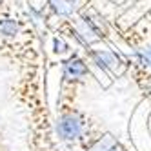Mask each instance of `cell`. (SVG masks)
I'll list each match as a JSON object with an SVG mask.
<instances>
[{
	"mask_svg": "<svg viewBox=\"0 0 151 151\" xmlns=\"http://www.w3.org/2000/svg\"><path fill=\"white\" fill-rule=\"evenodd\" d=\"M138 22H140V24H142V26L146 27V31H147V33L151 35V7H149V9H147V11L144 13V17H142V18H140V20H138Z\"/></svg>",
	"mask_w": 151,
	"mask_h": 151,
	"instance_id": "obj_7",
	"label": "cell"
},
{
	"mask_svg": "<svg viewBox=\"0 0 151 151\" xmlns=\"http://www.w3.org/2000/svg\"><path fill=\"white\" fill-rule=\"evenodd\" d=\"M24 2H31V0H24Z\"/></svg>",
	"mask_w": 151,
	"mask_h": 151,
	"instance_id": "obj_10",
	"label": "cell"
},
{
	"mask_svg": "<svg viewBox=\"0 0 151 151\" xmlns=\"http://www.w3.org/2000/svg\"><path fill=\"white\" fill-rule=\"evenodd\" d=\"M146 127H147V133H149V137H151V109H149V113H147V120H146Z\"/></svg>",
	"mask_w": 151,
	"mask_h": 151,
	"instance_id": "obj_9",
	"label": "cell"
},
{
	"mask_svg": "<svg viewBox=\"0 0 151 151\" xmlns=\"http://www.w3.org/2000/svg\"><path fill=\"white\" fill-rule=\"evenodd\" d=\"M17 2H18V0H0V18L15 13L18 9Z\"/></svg>",
	"mask_w": 151,
	"mask_h": 151,
	"instance_id": "obj_6",
	"label": "cell"
},
{
	"mask_svg": "<svg viewBox=\"0 0 151 151\" xmlns=\"http://www.w3.org/2000/svg\"><path fill=\"white\" fill-rule=\"evenodd\" d=\"M71 51L60 60V80H58V95L78 96L82 88L93 77L89 60L78 49L69 47Z\"/></svg>",
	"mask_w": 151,
	"mask_h": 151,
	"instance_id": "obj_4",
	"label": "cell"
},
{
	"mask_svg": "<svg viewBox=\"0 0 151 151\" xmlns=\"http://www.w3.org/2000/svg\"><path fill=\"white\" fill-rule=\"evenodd\" d=\"M0 151H11L6 142V138H4V133H2V129H0Z\"/></svg>",
	"mask_w": 151,
	"mask_h": 151,
	"instance_id": "obj_8",
	"label": "cell"
},
{
	"mask_svg": "<svg viewBox=\"0 0 151 151\" xmlns=\"http://www.w3.org/2000/svg\"><path fill=\"white\" fill-rule=\"evenodd\" d=\"M99 0H42L38 7V18L49 29L60 20H77L80 15L89 11Z\"/></svg>",
	"mask_w": 151,
	"mask_h": 151,
	"instance_id": "obj_5",
	"label": "cell"
},
{
	"mask_svg": "<svg viewBox=\"0 0 151 151\" xmlns=\"http://www.w3.org/2000/svg\"><path fill=\"white\" fill-rule=\"evenodd\" d=\"M53 124L64 151H95L111 137L104 122L84 109L78 96L71 95H57Z\"/></svg>",
	"mask_w": 151,
	"mask_h": 151,
	"instance_id": "obj_2",
	"label": "cell"
},
{
	"mask_svg": "<svg viewBox=\"0 0 151 151\" xmlns=\"http://www.w3.org/2000/svg\"><path fill=\"white\" fill-rule=\"evenodd\" d=\"M42 58L44 40L33 18L20 9L0 18V60L17 71Z\"/></svg>",
	"mask_w": 151,
	"mask_h": 151,
	"instance_id": "obj_3",
	"label": "cell"
},
{
	"mask_svg": "<svg viewBox=\"0 0 151 151\" xmlns=\"http://www.w3.org/2000/svg\"><path fill=\"white\" fill-rule=\"evenodd\" d=\"M46 58L17 69L9 95L20 107L26 124L27 151H64L53 124V111L47 102Z\"/></svg>",
	"mask_w": 151,
	"mask_h": 151,
	"instance_id": "obj_1",
	"label": "cell"
}]
</instances>
